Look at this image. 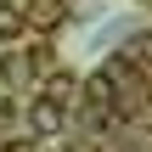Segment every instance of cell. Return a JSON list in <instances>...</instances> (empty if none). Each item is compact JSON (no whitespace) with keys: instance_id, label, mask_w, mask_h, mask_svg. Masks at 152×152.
<instances>
[{"instance_id":"1","label":"cell","mask_w":152,"mask_h":152,"mask_svg":"<svg viewBox=\"0 0 152 152\" xmlns=\"http://www.w3.org/2000/svg\"><path fill=\"white\" fill-rule=\"evenodd\" d=\"M23 17H28V28H45V34H51V28H62L68 6H62V0H28V11H23Z\"/></svg>"},{"instance_id":"2","label":"cell","mask_w":152,"mask_h":152,"mask_svg":"<svg viewBox=\"0 0 152 152\" xmlns=\"http://www.w3.org/2000/svg\"><path fill=\"white\" fill-rule=\"evenodd\" d=\"M28 124H34L39 135H56V130H62V107H56V102H34V107H28Z\"/></svg>"},{"instance_id":"3","label":"cell","mask_w":152,"mask_h":152,"mask_svg":"<svg viewBox=\"0 0 152 152\" xmlns=\"http://www.w3.org/2000/svg\"><path fill=\"white\" fill-rule=\"evenodd\" d=\"M73 90H79V85H73L68 73H56V79L45 85V102H56V107H62V102H73Z\"/></svg>"},{"instance_id":"4","label":"cell","mask_w":152,"mask_h":152,"mask_svg":"<svg viewBox=\"0 0 152 152\" xmlns=\"http://www.w3.org/2000/svg\"><path fill=\"white\" fill-rule=\"evenodd\" d=\"M23 23H28L23 11H11V6H0V39H11V34H17Z\"/></svg>"},{"instance_id":"5","label":"cell","mask_w":152,"mask_h":152,"mask_svg":"<svg viewBox=\"0 0 152 152\" xmlns=\"http://www.w3.org/2000/svg\"><path fill=\"white\" fill-rule=\"evenodd\" d=\"M0 152H34V141H6Z\"/></svg>"}]
</instances>
